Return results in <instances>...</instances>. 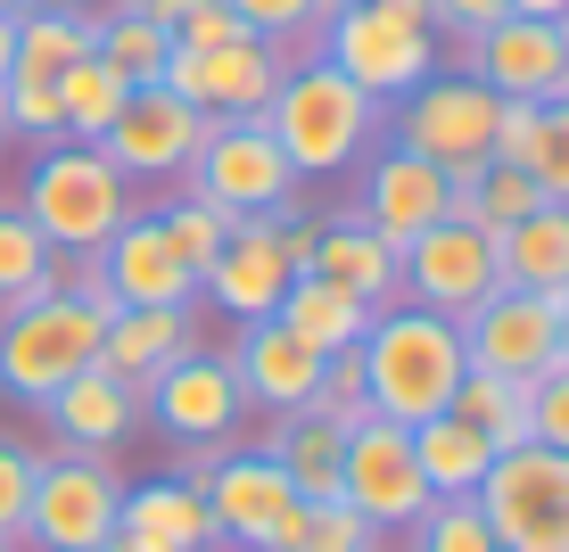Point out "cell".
Wrapping results in <instances>:
<instances>
[{"label":"cell","instance_id":"1","mask_svg":"<svg viewBox=\"0 0 569 552\" xmlns=\"http://www.w3.org/2000/svg\"><path fill=\"white\" fill-rule=\"evenodd\" d=\"M108 313L116 305L100 298L91 264H67L58 289L9 305L0 313V397L42 404V397H58V388L74 380V371H91L100 363V339H108Z\"/></svg>","mask_w":569,"mask_h":552},{"label":"cell","instance_id":"2","mask_svg":"<svg viewBox=\"0 0 569 552\" xmlns=\"http://www.w3.org/2000/svg\"><path fill=\"white\" fill-rule=\"evenodd\" d=\"M264 132L281 141L298 182H330V173H356L371 157V141L388 132V108L356 91L330 58H289L281 91L264 108Z\"/></svg>","mask_w":569,"mask_h":552},{"label":"cell","instance_id":"3","mask_svg":"<svg viewBox=\"0 0 569 552\" xmlns=\"http://www.w3.org/2000/svg\"><path fill=\"white\" fill-rule=\"evenodd\" d=\"M356 363H363V397L380 421H405V429H421V421H438L446 404H455V388H462V330L446 322V313H429L413 298H397V305H380L371 313V330L356 339Z\"/></svg>","mask_w":569,"mask_h":552},{"label":"cell","instance_id":"4","mask_svg":"<svg viewBox=\"0 0 569 552\" xmlns=\"http://www.w3.org/2000/svg\"><path fill=\"white\" fill-rule=\"evenodd\" d=\"M17 214H26V223L42 231L58 255H67V264H83V255H100L108 231L132 214V182H124V173H116L91 141H42Z\"/></svg>","mask_w":569,"mask_h":552},{"label":"cell","instance_id":"5","mask_svg":"<svg viewBox=\"0 0 569 552\" xmlns=\"http://www.w3.org/2000/svg\"><path fill=\"white\" fill-rule=\"evenodd\" d=\"M182 479L207 495L214 536L231 552H289V536H298V486L257 445H214V453L182 445Z\"/></svg>","mask_w":569,"mask_h":552},{"label":"cell","instance_id":"6","mask_svg":"<svg viewBox=\"0 0 569 552\" xmlns=\"http://www.w3.org/2000/svg\"><path fill=\"white\" fill-rule=\"evenodd\" d=\"M479 520L496 528L503 552H569V453L553 445H503L487 479L470 486Z\"/></svg>","mask_w":569,"mask_h":552},{"label":"cell","instance_id":"7","mask_svg":"<svg viewBox=\"0 0 569 552\" xmlns=\"http://www.w3.org/2000/svg\"><path fill=\"white\" fill-rule=\"evenodd\" d=\"M496 108L503 100L462 67L455 74H421V83L397 100V149L446 165V182H470V173L487 165V149H496Z\"/></svg>","mask_w":569,"mask_h":552},{"label":"cell","instance_id":"8","mask_svg":"<svg viewBox=\"0 0 569 552\" xmlns=\"http://www.w3.org/2000/svg\"><path fill=\"white\" fill-rule=\"evenodd\" d=\"M313 58H330V67H339L356 91H371L380 108H397L421 74H438V33L397 26V17L371 9V0H339V17L322 26Z\"/></svg>","mask_w":569,"mask_h":552},{"label":"cell","instance_id":"9","mask_svg":"<svg viewBox=\"0 0 569 552\" xmlns=\"http://www.w3.org/2000/svg\"><path fill=\"white\" fill-rule=\"evenodd\" d=\"M190 199L223 207V214H272L281 223L289 207H298V173H289L281 141L264 132V116H248V124H207L199 157H190Z\"/></svg>","mask_w":569,"mask_h":552},{"label":"cell","instance_id":"10","mask_svg":"<svg viewBox=\"0 0 569 552\" xmlns=\"http://www.w3.org/2000/svg\"><path fill=\"white\" fill-rule=\"evenodd\" d=\"M116 503H124L116 453H42L26 536L42 552H100L116 536Z\"/></svg>","mask_w":569,"mask_h":552},{"label":"cell","instance_id":"11","mask_svg":"<svg viewBox=\"0 0 569 552\" xmlns=\"http://www.w3.org/2000/svg\"><path fill=\"white\" fill-rule=\"evenodd\" d=\"M141 412L157 421V438L214 453V445H240L248 397H240V380H231L223 347H190V354H173V363L141 388Z\"/></svg>","mask_w":569,"mask_h":552},{"label":"cell","instance_id":"12","mask_svg":"<svg viewBox=\"0 0 569 552\" xmlns=\"http://www.w3.org/2000/svg\"><path fill=\"white\" fill-rule=\"evenodd\" d=\"M289 74V50L264 42V33H240V42H214V50H173L166 58V91L190 100L207 124H248V116L272 108Z\"/></svg>","mask_w":569,"mask_h":552},{"label":"cell","instance_id":"13","mask_svg":"<svg viewBox=\"0 0 569 552\" xmlns=\"http://www.w3.org/2000/svg\"><path fill=\"white\" fill-rule=\"evenodd\" d=\"M199 141H207V116L190 108V100H173L166 83H141L124 100V116H116L91 149H100L132 190H166V182H182V173H190Z\"/></svg>","mask_w":569,"mask_h":552},{"label":"cell","instance_id":"14","mask_svg":"<svg viewBox=\"0 0 569 552\" xmlns=\"http://www.w3.org/2000/svg\"><path fill=\"white\" fill-rule=\"evenodd\" d=\"M339 495L363 511L371 528H388V536H405V528L421 520L429 503V479H421V462H413V429L405 421H356L347 429V462H339Z\"/></svg>","mask_w":569,"mask_h":552},{"label":"cell","instance_id":"15","mask_svg":"<svg viewBox=\"0 0 569 552\" xmlns=\"http://www.w3.org/2000/svg\"><path fill=\"white\" fill-rule=\"evenodd\" d=\"M503 289V264H496V231L462 223V214H446V223H429L413 248H405V298L446 313V322H462L479 298H496Z\"/></svg>","mask_w":569,"mask_h":552},{"label":"cell","instance_id":"16","mask_svg":"<svg viewBox=\"0 0 569 552\" xmlns=\"http://www.w3.org/2000/svg\"><path fill=\"white\" fill-rule=\"evenodd\" d=\"M455 330H462V363L470 371H496V380H520V388L561 363L553 298H537V289H496V298H479Z\"/></svg>","mask_w":569,"mask_h":552},{"label":"cell","instance_id":"17","mask_svg":"<svg viewBox=\"0 0 569 552\" xmlns=\"http://www.w3.org/2000/svg\"><path fill=\"white\" fill-rule=\"evenodd\" d=\"M462 74H479L496 100H569V50L553 17H496V26L470 42Z\"/></svg>","mask_w":569,"mask_h":552},{"label":"cell","instance_id":"18","mask_svg":"<svg viewBox=\"0 0 569 552\" xmlns=\"http://www.w3.org/2000/svg\"><path fill=\"white\" fill-rule=\"evenodd\" d=\"M108 305H199V272L166 248L157 214H124L100 255H83Z\"/></svg>","mask_w":569,"mask_h":552},{"label":"cell","instance_id":"19","mask_svg":"<svg viewBox=\"0 0 569 552\" xmlns=\"http://www.w3.org/2000/svg\"><path fill=\"white\" fill-rule=\"evenodd\" d=\"M347 214H356L363 231H380V240L405 255L429 223H446V165H429V157L388 141L380 157H363V199Z\"/></svg>","mask_w":569,"mask_h":552},{"label":"cell","instance_id":"20","mask_svg":"<svg viewBox=\"0 0 569 552\" xmlns=\"http://www.w3.org/2000/svg\"><path fill=\"white\" fill-rule=\"evenodd\" d=\"M289 281H298V272H289V255H281L272 214H240V223H231V240H223V255L199 272V298H207L214 313H231V322H264V313L281 305Z\"/></svg>","mask_w":569,"mask_h":552},{"label":"cell","instance_id":"21","mask_svg":"<svg viewBox=\"0 0 569 552\" xmlns=\"http://www.w3.org/2000/svg\"><path fill=\"white\" fill-rule=\"evenodd\" d=\"M223 354H231V380H240L248 412H298V404H313V388H322V354H313L298 330H281L272 313L264 322H240V339Z\"/></svg>","mask_w":569,"mask_h":552},{"label":"cell","instance_id":"22","mask_svg":"<svg viewBox=\"0 0 569 552\" xmlns=\"http://www.w3.org/2000/svg\"><path fill=\"white\" fill-rule=\"evenodd\" d=\"M199 347V305H116L108 313V339H100V371L124 380L132 397L173 363V354Z\"/></svg>","mask_w":569,"mask_h":552},{"label":"cell","instance_id":"23","mask_svg":"<svg viewBox=\"0 0 569 552\" xmlns=\"http://www.w3.org/2000/svg\"><path fill=\"white\" fill-rule=\"evenodd\" d=\"M116 536L141 544V552H214V511L190 479H141L124 486V503H116Z\"/></svg>","mask_w":569,"mask_h":552},{"label":"cell","instance_id":"24","mask_svg":"<svg viewBox=\"0 0 569 552\" xmlns=\"http://www.w3.org/2000/svg\"><path fill=\"white\" fill-rule=\"evenodd\" d=\"M42 412L58 429V453H116L132 429H141V397H132L124 380H108L100 363L74 371L58 397H42Z\"/></svg>","mask_w":569,"mask_h":552},{"label":"cell","instance_id":"25","mask_svg":"<svg viewBox=\"0 0 569 552\" xmlns=\"http://www.w3.org/2000/svg\"><path fill=\"white\" fill-rule=\"evenodd\" d=\"M306 272H322L330 289H347L356 305H397L405 298V255L380 240V231H363L356 214H330L322 231H313V264Z\"/></svg>","mask_w":569,"mask_h":552},{"label":"cell","instance_id":"26","mask_svg":"<svg viewBox=\"0 0 569 552\" xmlns=\"http://www.w3.org/2000/svg\"><path fill=\"white\" fill-rule=\"evenodd\" d=\"M264 462L281 470L289 486H298V503H322V495H339V462H347V429L330 421V412H272V429H264Z\"/></svg>","mask_w":569,"mask_h":552},{"label":"cell","instance_id":"27","mask_svg":"<svg viewBox=\"0 0 569 552\" xmlns=\"http://www.w3.org/2000/svg\"><path fill=\"white\" fill-rule=\"evenodd\" d=\"M496 264H503V289H537V298L569 289V207L545 199L512 231H496Z\"/></svg>","mask_w":569,"mask_h":552},{"label":"cell","instance_id":"28","mask_svg":"<svg viewBox=\"0 0 569 552\" xmlns=\"http://www.w3.org/2000/svg\"><path fill=\"white\" fill-rule=\"evenodd\" d=\"M272 322L298 330L313 354H339V347H356L371 330V305H356L347 289H330L322 272H298V281L281 289V305H272Z\"/></svg>","mask_w":569,"mask_h":552},{"label":"cell","instance_id":"29","mask_svg":"<svg viewBox=\"0 0 569 552\" xmlns=\"http://www.w3.org/2000/svg\"><path fill=\"white\" fill-rule=\"evenodd\" d=\"M91 58H108V67L141 91V83H166L173 33L157 26V17H141L132 0H116V9H91Z\"/></svg>","mask_w":569,"mask_h":552},{"label":"cell","instance_id":"30","mask_svg":"<svg viewBox=\"0 0 569 552\" xmlns=\"http://www.w3.org/2000/svg\"><path fill=\"white\" fill-rule=\"evenodd\" d=\"M413 462H421V479H429V495H438V503H462L470 486L487 479L496 445H487L479 429H462L455 412H438V421H421V429H413Z\"/></svg>","mask_w":569,"mask_h":552},{"label":"cell","instance_id":"31","mask_svg":"<svg viewBox=\"0 0 569 552\" xmlns=\"http://www.w3.org/2000/svg\"><path fill=\"white\" fill-rule=\"evenodd\" d=\"M91 58V9H33L17 17V67L26 83H58V74H74Z\"/></svg>","mask_w":569,"mask_h":552},{"label":"cell","instance_id":"32","mask_svg":"<svg viewBox=\"0 0 569 552\" xmlns=\"http://www.w3.org/2000/svg\"><path fill=\"white\" fill-rule=\"evenodd\" d=\"M455 412L462 429H479L487 445H528V388L520 380H496V371H462V388H455Z\"/></svg>","mask_w":569,"mask_h":552},{"label":"cell","instance_id":"33","mask_svg":"<svg viewBox=\"0 0 569 552\" xmlns=\"http://www.w3.org/2000/svg\"><path fill=\"white\" fill-rule=\"evenodd\" d=\"M58 272H67V255H58L17 207H0V313L42 298V289H58Z\"/></svg>","mask_w":569,"mask_h":552},{"label":"cell","instance_id":"34","mask_svg":"<svg viewBox=\"0 0 569 552\" xmlns=\"http://www.w3.org/2000/svg\"><path fill=\"white\" fill-rule=\"evenodd\" d=\"M132 83L108 67V58H83L74 74H58V116H67V141H100V132L124 116Z\"/></svg>","mask_w":569,"mask_h":552},{"label":"cell","instance_id":"35","mask_svg":"<svg viewBox=\"0 0 569 552\" xmlns=\"http://www.w3.org/2000/svg\"><path fill=\"white\" fill-rule=\"evenodd\" d=\"M397 536L388 528H371L347 495H322V503H298V536L289 552H388Z\"/></svg>","mask_w":569,"mask_h":552},{"label":"cell","instance_id":"36","mask_svg":"<svg viewBox=\"0 0 569 552\" xmlns=\"http://www.w3.org/2000/svg\"><path fill=\"white\" fill-rule=\"evenodd\" d=\"M231 223H240V214H223V207H207V199H166L157 207V231H166V248L182 255L190 272H207L214 255H223V240H231Z\"/></svg>","mask_w":569,"mask_h":552},{"label":"cell","instance_id":"37","mask_svg":"<svg viewBox=\"0 0 569 552\" xmlns=\"http://www.w3.org/2000/svg\"><path fill=\"white\" fill-rule=\"evenodd\" d=\"M240 9L248 33H264V42H281L289 58H313V42H322V26L339 17V0H231Z\"/></svg>","mask_w":569,"mask_h":552},{"label":"cell","instance_id":"38","mask_svg":"<svg viewBox=\"0 0 569 552\" xmlns=\"http://www.w3.org/2000/svg\"><path fill=\"white\" fill-rule=\"evenodd\" d=\"M405 536H413V552H503L496 528L479 520V503H470V495L462 503H429Z\"/></svg>","mask_w":569,"mask_h":552},{"label":"cell","instance_id":"39","mask_svg":"<svg viewBox=\"0 0 569 552\" xmlns=\"http://www.w3.org/2000/svg\"><path fill=\"white\" fill-rule=\"evenodd\" d=\"M0 132H9V141H67L58 83H26V74H9V83H0Z\"/></svg>","mask_w":569,"mask_h":552},{"label":"cell","instance_id":"40","mask_svg":"<svg viewBox=\"0 0 569 552\" xmlns=\"http://www.w3.org/2000/svg\"><path fill=\"white\" fill-rule=\"evenodd\" d=\"M528 173H537L545 199L569 207V100H545L537 108V157H528Z\"/></svg>","mask_w":569,"mask_h":552},{"label":"cell","instance_id":"41","mask_svg":"<svg viewBox=\"0 0 569 552\" xmlns=\"http://www.w3.org/2000/svg\"><path fill=\"white\" fill-rule=\"evenodd\" d=\"M33 479H42V453L0 438V536H26V511H33Z\"/></svg>","mask_w":569,"mask_h":552},{"label":"cell","instance_id":"42","mask_svg":"<svg viewBox=\"0 0 569 552\" xmlns=\"http://www.w3.org/2000/svg\"><path fill=\"white\" fill-rule=\"evenodd\" d=\"M528 438L569 453V363H553L545 380H528Z\"/></svg>","mask_w":569,"mask_h":552},{"label":"cell","instance_id":"43","mask_svg":"<svg viewBox=\"0 0 569 552\" xmlns=\"http://www.w3.org/2000/svg\"><path fill=\"white\" fill-rule=\"evenodd\" d=\"M429 9H438V42H455V58H470V42L496 17H512V0H429Z\"/></svg>","mask_w":569,"mask_h":552},{"label":"cell","instance_id":"44","mask_svg":"<svg viewBox=\"0 0 569 552\" xmlns=\"http://www.w3.org/2000/svg\"><path fill=\"white\" fill-rule=\"evenodd\" d=\"M240 9H231V0H199V9L182 17V26H173V50H214V42H240Z\"/></svg>","mask_w":569,"mask_h":552},{"label":"cell","instance_id":"45","mask_svg":"<svg viewBox=\"0 0 569 552\" xmlns=\"http://www.w3.org/2000/svg\"><path fill=\"white\" fill-rule=\"evenodd\" d=\"M496 165H528V157H537V100H503L496 108Z\"/></svg>","mask_w":569,"mask_h":552},{"label":"cell","instance_id":"46","mask_svg":"<svg viewBox=\"0 0 569 552\" xmlns=\"http://www.w3.org/2000/svg\"><path fill=\"white\" fill-rule=\"evenodd\" d=\"M272 231H281V255H289V272H306V264H313V231H322V223H306V214L289 207Z\"/></svg>","mask_w":569,"mask_h":552},{"label":"cell","instance_id":"47","mask_svg":"<svg viewBox=\"0 0 569 552\" xmlns=\"http://www.w3.org/2000/svg\"><path fill=\"white\" fill-rule=\"evenodd\" d=\"M9 67H17V17L0 9V83H9Z\"/></svg>","mask_w":569,"mask_h":552},{"label":"cell","instance_id":"48","mask_svg":"<svg viewBox=\"0 0 569 552\" xmlns=\"http://www.w3.org/2000/svg\"><path fill=\"white\" fill-rule=\"evenodd\" d=\"M553 347H561V363H569V289H553Z\"/></svg>","mask_w":569,"mask_h":552},{"label":"cell","instance_id":"49","mask_svg":"<svg viewBox=\"0 0 569 552\" xmlns=\"http://www.w3.org/2000/svg\"><path fill=\"white\" fill-rule=\"evenodd\" d=\"M512 17H569V0H512Z\"/></svg>","mask_w":569,"mask_h":552},{"label":"cell","instance_id":"50","mask_svg":"<svg viewBox=\"0 0 569 552\" xmlns=\"http://www.w3.org/2000/svg\"><path fill=\"white\" fill-rule=\"evenodd\" d=\"M9 17H33V9H74V0H0Z\"/></svg>","mask_w":569,"mask_h":552},{"label":"cell","instance_id":"51","mask_svg":"<svg viewBox=\"0 0 569 552\" xmlns=\"http://www.w3.org/2000/svg\"><path fill=\"white\" fill-rule=\"evenodd\" d=\"M100 552H141V544H124V536H108V544H100Z\"/></svg>","mask_w":569,"mask_h":552},{"label":"cell","instance_id":"52","mask_svg":"<svg viewBox=\"0 0 569 552\" xmlns=\"http://www.w3.org/2000/svg\"><path fill=\"white\" fill-rule=\"evenodd\" d=\"M553 26H561V50H569V17H553Z\"/></svg>","mask_w":569,"mask_h":552},{"label":"cell","instance_id":"53","mask_svg":"<svg viewBox=\"0 0 569 552\" xmlns=\"http://www.w3.org/2000/svg\"><path fill=\"white\" fill-rule=\"evenodd\" d=\"M0 552H17V536H0Z\"/></svg>","mask_w":569,"mask_h":552},{"label":"cell","instance_id":"54","mask_svg":"<svg viewBox=\"0 0 569 552\" xmlns=\"http://www.w3.org/2000/svg\"><path fill=\"white\" fill-rule=\"evenodd\" d=\"M0 141H9V132H0Z\"/></svg>","mask_w":569,"mask_h":552}]
</instances>
